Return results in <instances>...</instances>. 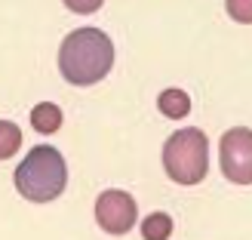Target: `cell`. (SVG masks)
<instances>
[{"label": "cell", "instance_id": "6da1fadb", "mask_svg": "<svg viewBox=\"0 0 252 240\" xmlns=\"http://www.w3.org/2000/svg\"><path fill=\"white\" fill-rule=\"evenodd\" d=\"M114 65V43L98 28H77L65 37L59 49V68L62 77L74 86H93L108 77Z\"/></svg>", "mask_w": 252, "mask_h": 240}, {"label": "cell", "instance_id": "7a4b0ae2", "mask_svg": "<svg viewBox=\"0 0 252 240\" xmlns=\"http://www.w3.org/2000/svg\"><path fill=\"white\" fill-rule=\"evenodd\" d=\"M16 182L19 194L31 204H46V200H56L68 185V167L65 157L59 154L53 145H37L31 148L25 160L16 167Z\"/></svg>", "mask_w": 252, "mask_h": 240}, {"label": "cell", "instance_id": "3957f363", "mask_svg": "<svg viewBox=\"0 0 252 240\" xmlns=\"http://www.w3.org/2000/svg\"><path fill=\"white\" fill-rule=\"evenodd\" d=\"M163 167H166L169 179L179 185H197L206 179L209 170V142L206 136L188 126L169 136V142L163 145Z\"/></svg>", "mask_w": 252, "mask_h": 240}, {"label": "cell", "instance_id": "277c9868", "mask_svg": "<svg viewBox=\"0 0 252 240\" xmlns=\"http://www.w3.org/2000/svg\"><path fill=\"white\" fill-rule=\"evenodd\" d=\"M221 172L234 185H252V130L234 126L221 136Z\"/></svg>", "mask_w": 252, "mask_h": 240}, {"label": "cell", "instance_id": "5b68a950", "mask_svg": "<svg viewBox=\"0 0 252 240\" xmlns=\"http://www.w3.org/2000/svg\"><path fill=\"white\" fill-rule=\"evenodd\" d=\"M135 200L126 194V191H117V188H111V191H102L95 200V222L102 225L108 234H126L135 225Z\"/></svg>", "mask_w": 252, "mask_h": 240}, {"label": "cell", "instance_id": "8992f818", "mask_svg": "<svg viewBox=\"0 0 252 240\" xmlns=\"http://www.w3.org/2000/svg\"><path fill=\"white\" fill-rule=\"evenodd\" d=\"M31 126H34L37 133H43V136L56 133L59 126H62V108L53 105V102H40V105H34V111H31Z\"/></svg>", "mask_w": 252, "mask_h": 240}, {"label": "cell", "instance_id": "52a82bcc", "mask_svg": "<svg viewBox=\"0 0 252 240\" xmlns=\"http://www.w3.org/2000/svg\"><path fill=\"white\" fill-rule=\"evenodd\" d=\"M157 108L166 117H172V120L188 117V111H191V96H188L185 90H163L160 99H157Z\"/></svg>", "mask_w": 252, "mask_h": 240}, {"label": "cell", "instance_id": "ba28073f", "mask_svg": "<svg viewBox=\"0 0 252 240\" xmlns=\"http://www.w3.org/2000/svg\"><path fill=\"white\" fill-rule=\"evenodd\" d=\"M172 234V219L166 212H151L142 225V237L145 240H169Z\"/></svg>", "mask_w": 252, "mask_h": 240}, {"label": "cell", "instance_id": "9c48e42d", "mask_svg": "<svg viewBox=\"0 0 252 240\" xmlns=\"http://www.w3.org/2000/svg\"><path fill=\"white\" fill-rule=\"evenodd\" d=\"M22 148V130L9 120H0V160L12 157Z\"/></svg>", "mask_w": 252, "mask_h": 240}, {"label": "cell", "instance_id": "30bf717a", "mask_svg": "<svg viewBox=\"0 0 252 240\" xmlns=\"http://www.w3.org/2000/svg\"><path fill=\"white\" fill-rule=\"evenodd\" d=\"M228 16L243 22V25H252V0H228Z\"/></svg>", "mask_w": 252, "mask_h": 240}, {"label": "cell", "instance_id": "8fae6325", "mask_svg": "<svg viewBox=\"0 0 252 240\" xmlns=\"http://www.w3.org/2000/svg\"><path fill=\"white\" fill-rule=\"evenodd\" d=\"M102 3H105V0H65V6L71 12H80V16H90V12H95Z\"/></svg>", "mask_w": 252, "mask_h": 240}]
</instances>
